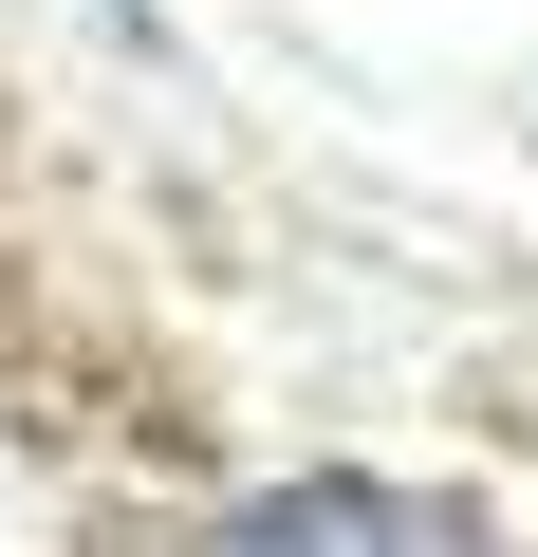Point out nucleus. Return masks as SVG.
<instances>
[{
	"mask_svg": "<svg viewBox=\"0 0 538 557\" xmlns=\"http://www.w3.org/2000/svg\"><path fill=\"white\" fill-rule=\"evenodd\" d=\"M204 557H446V520H427L409 483L316 465V483H260L241 520H204Z\"/></svg>",
	"mask_w": 538,
	"mask_h": 557,
	"instance_id": "obj_1",
	"label": "nucleus"
}]
</instances>
